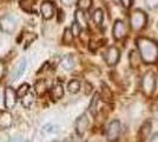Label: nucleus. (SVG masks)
Returning a JSON list of instances; mask_svg holds the SVG:
<instances>
[{"label":"nucleus","mask_w":158,"mask_h":142,"mask_svg":"<svg viewBox=\"0 0 158 142\" xmlns=\"http://www.w3.org/2000/svg\"><path fill=\"white\" fill-rule=\"evenodd\" d=\"M73 37H74V34L72 33V30H71V28H65L64 36H63V43H65V44H71L73 41Z\"/></svg>","instance_id":"obj_22"},{"label":"nucleus","mask_w":158,"mask_h":142,"mask_svg":"<svg viewBox=\"0 0 158 142\" xmlns=\"http://www.w3.org/2000/svg\"><path fill=\"white\" fill-rule=\"evenodd\" d=\"M33 102H34V94H33L31 90L21 97V103H23V105L25 108H30L33 104Z\"/></svg>","instance_id":"obj_17"},{"label":"nucleus","mask_w":158,"mask_h":142,"mask_svg":"<svg viewBox=\"0 0 158 142\" xmlns=\"http://www.w3.org/2000/svg\"><path fill=\"white\" fill-rule=\"evenodd\" d=\"M146 21H148L146 14L143 11H140V10L133 11L131 13V15H130V25H131V27L135 31L142 30L145 26Z\"/></svg>","instance_id":"obj_2"},{"label":"nucleus","mask_w":158,"mask_h":142,"mask_svg":"<svg viewBox=\"0 0 158 142\" xmlns=\"http://www.w3.org/2000/svg\"><path fill=\"white\" fill-rule=\"evenodd\" d=\"M26 68H27V61L25 59V58H23V59L20 61L19 64L17 65V68L14 69V71H13V78L14 80H19L20 77L25 74Z\"/></svg>","instance_id":"obj_13"},{"label":"nucleus","mask_w":158,"mask_h":142,"mask_svg":"<svg viewBox=\"0 0 158 142\" xmlns=\"http://www.w3.org/2000/svg\"><path fill=\"white\" fill-rule=\"evenodd\" d=\"M67 89H69V91L71 94H76V93H78L79 89H80V83L77 80H72L67 84Z\"/></svg>","instance_id":"obj_21"},{"label":"nucleus","mask_w":158,"mask_h":142,"mask_svg":"<svg viewBox=\"0 0 158 142\" xmlns=\"http://www.w3.org/2000/svg\"><path fill=\"white\" fill-rule=\"evenodd\" d=\"M74 19H76V23L81 27V30H86L87 28V19H86L84 11L77 10L76 13H74Z\"/></svg>","instance_id":"obj_12"},{"label":"nucleus","mask_w":158,"mask_h":142,"mask_svg":"<svg viewBox=\"0 0 158 142\" xmlns=\"http://www.w3.org/2000/svg\"><path fill=\"white\" fill-rule=\"evenodd\" d=\"M89 124H90V122H89V118H87V116H86L85 114L79 116L78 120L76 121V130H77V134L80 136L84 135L86 133V130L89 129Z\"/></svg>","instance_id":"obj_10"},{"label":"nucleus","mask_w":158,"mask_h":142,"mask_svg":"<svg viewBox=\"0 0 158 142\" xmlns=\"http://www.w3.org/2000/svg\"><path fill=\"white\" fill-rule=\"evenodd\" d=\"M13 124V117L8 111H0V129L11 128Z\"/></svg>","instance_id":"obj_11"},{"label":"nucleus","mask_w":158,"mask_h":142,"mask_svg":"<svg viewBox=\"0 0 158 142\" xmlns=\"http://www.w3.org/2000/svg\"><path fill=\"white\" fill-rule=\"evenodd\" d=\"M77 5H78L79 10L87 11V10H90V7L92 6V0H78Z\"/></svg>","instance_id":"obj_23"},{"label":"nucleus","mask_w":158,"mask_h":142,"mask_svg":"<svg viewBox=\"0 0 158 142\" xmlns=\"http://www.w3.org/2000/svg\"><path fill=\"white\" fill-rule=\"evenodd\" d=\"M98 103H99V95L94 94L91 100V103H90V111L92 115H96L97 114V109H98Z\"/></svg>","instance_id":"obj_19"},{"label":"nucleus","mask_w":158,"mask_h":142,"mask_svg":"<svg viewBox=\"0 0 158 142\" xmlns=\"http://www.w3.org/2000/svg\"><path fill=\"white\" fill-rule=\"evenodd\" d=\"M127 32V26L123 20H117L113 25V30H112V33L116 41H120L123 39L126 36Z\"/></svg>","instance_id":"obj_8"},{"label":"nucleus","mask_w":158,"mask_h":142,"mask_svg":"<svg viewBox=\"0 0 158 142\" xmlns=\"http://www.w3.org/2000/svg\"><path fill=\"white\" fill-rule=\"evenodd\" d=\"M43 131L45 133V134H57L58 131H59V127L58 126H56V124H47L45 126L44 128H43Z\"/></svg>","instance_id":"obj_25"},{"label":"nucleus","mask_w":158,"mask_h":142,"mask_svg":"<svg viewBox=\"0 0 158 142\" xmlns=\"http://www.w3.org/2000/svg\"><path fill=\"white\" fill-rule=\"evenodd\" d=\"M4 72H5V64H4V62L0 61V80L2 78Z\"/></svg>","instance_id":"obj_31"},{"label":"nucleus","mask_w":158,"mask_h":142,"mask_svg":"<svg viewBox=\"0 0 158 142\" xmlns=\"http://www.w3.org/2000/svg\"><path fill=\"white\" fill-rule=\"evenodd\" d=\"M40 12H41V15L44 19H51L54 15V12H56V7H54V4L51 2V1H44L40 6Z\"/></svg>","instance_id":"obj_9"},{"label":"nucleus","mask_w":158,"mask_h":142,"mask_svg":"<svg viewBox=\"0 0 158 142\" xmlns=\"http://www.w3.org/2000/svg\"><path fill=\"white\" fill-rule=\"evenodd\" d=\"M28 91H30V85H28V84H23L19 88V90H18V97L21 98V97L26 94V93H28Z\"/></svg>","instance_id":"obj_27"},{"label":"nucleus","mask_w":158,"mask_h":142,"mask_svg":"<svg viewBox=\"0 0 158 142\" xmlns=\"http://www.w3.org/2000/svg\"><path fill=\"white\" fill-rule=\"evenodd\" d=\"M60 1H61V2H63L65 6H71L74 0H60Z\"/></svg>","instance_id":"obj_32"},{"label":"nucleus","mask_w":158,"mask_h":142,"mask_svg":"<svg viewBox=\"0 0 158 142\" xmlns=\"http://www.w3.org/2000/svg\"><path fill=\"white\" fill-rule=\"evenodd\" d=\"M120 134V122L118 120H113V121L109 124L107 130H106V136H107V140L110 142L116 141L119 137Z\"/></svg>","instance_id":"obj_7"},{"label":"nucleus","mask_w":158,"mask_h":142,"mask_svg":"<svg viewBox=\"0 0 158 142\" xmlns=\"http://www.w3.org/2000/svg\"><path fill=\"white\" fill-rule=\"evenodd\" d=\"M50 96L53 101H58L64 96V88L61 84H56L51 90H50Z\"/></svg>","instance_id":"obj_14"},{"label":"nucleus","mask_w":158,"mask_h":142,"mask_svg":"<svg viewBox=\"0 0 158 142\" xmlns=\"http://www.w3.org/2000/svg\"><path fill=\"white\" fill-rule=\"evenodd\" d=\"M139 57H140V54H139V52L131 51V54L129 56V59H130V65H131L132 68H137V67H138Z\"/></svg>","instance_id":"obj_20"},{"label":"nucleus","mask_w":158,"mask_h":142,"mask_svg":"<svg viewBox=\"0 0 158 142\" xmlns=\"http://www.w3.org/2000/svg\"><path fill=\"white\" fill-rule=\"evenodd\" d=\"M155 85H156V75L152 71H148L145 72L143 78H142V90L145 95L150 96L152 95L153 90H155Z\"/></svg>","instance_id":"obj_3"},{"label":"nucleus","mask_w":158,"mask_h":142,"mask_svg":"<svg viewBox=\"0 0 158 142\" xmlns=\"http://www.w3.org/2000/svg\"><path fill=\"white\" fill-rule=\"evenodd\" d=\"M63 142H71L70 140H65V141H63Z\"/></svg>","instance_id":"obj_34"},{"label":"nucleus","mask_w":158,"mask_h":142,"mask_svg":"<svg viewBox=\"0 0 158 142\" xmlns=\"http://www.w3.org/2000/svg\"><path fill=\"white\" fill-rule=\"evenodd\" d=\"M74 59H73L72 56H70V54H67L65 56L63 59H61V67L67 70V71H70V70H72L74 68Z\"/></svg>","instance_id":"obj_16"},{"label":"nucleus","mask_w":158,"mask_h":142,"mask_svg":"<svg viewBox=\"0 0 158 142\" xmlns=\"http://www.w3.org/2000/svg\"><path fill=\"white\" fill-rule=\"evenodd\" d=\"M132 1H133V0H120L122 5H123V6L125 7V8H129V7H131Z\"/></svg>","instance_id":"obj_30"},{"label":"nucleus","mask_w":158,"mask_h":142,"mask_svg":"<svg viewBox=\"0 0 158 142\" xmlns=\"http://www.w3.org/2000/svg\"><path fill=\"white\" fill-rule=\"evenodd\" d=\"M34 4H35V0H20V7L28 13L34 12Z\"/></svg>","instance_id":"obj_15"},{"label":"nucleus","mask_w":158,"mask_h":142,"mask_svg":"<svg viewBox=\"0 0 158 142\" xmlns=\"http://www.w3.org/2000/svg\"><path fill=\"white\" fill-rule=\"evenodd\" d=\"M119 58H120V51L116 46H111L106 50L105 54H104V59H105L106 64L113 67L118 63Z\"/></svg>","instance_id":"obj_6"},{"label":"nucleus","mask_w":158,"mask_h":142,"mask_svg":"<svg viewBox=\"0 0 158 142\" xmlns=\"http://www.w3.org/2000/svg\"><path fill=\"white\" fill-rule=\"evenodd\" d=\"M150 142H158V133H156V134H153V135L151 136Z\"/></svg>","instance_id":"obj_33"},{"label":"nucleus","mask_w":158,"mask_h":142,"mask_svg":"<svg viewBox=\"0 0 158 142\" xmlns=\"http://www.w3.org/2000/svg\"><path fill=\"white\" fill-rule=\"evenodd\" d=\"M103 18H104V14H103V11H102L100 8L96 10V11L93 12L92 19L97 25H100V24L103 23Z\"/></svg>","instance_id":"obj_24"},{"label":"nucleus","mask_w":158,"mask_h":142,"mask_svg":"<svg viewBox=\"0 0 158 142\" xmlns=\"http://www.w3.org/2000/svg\"><path fill=\"white\" fill-rule=\"evenodd\" d=\"M150 129H151V124H150V122L145 123L144 126L140 128V131H139V134H140V137H142V139H145L146 136L149 135V133H150Z\"/></svg>","instance_id":"obj_26"},{"label":"nucleus","mask_w":158,"mask_h":142,"mask_svg":"<svg viewBox=\"0 0 158 142\" xmlns=\"http://www.w3.org/2000/svg\"><path fill=\"white\" fill-rule=\"evenodd\" d=\"M18 19L12 15V14H7L0 18V30L5 33H13L17 28Z\"/></svg>","instance_id":"obj_4"},{"label":"nucleus","mask_w":158,"mask_h":142,"mask_svg":"<svg viewBox=\"0 0 158 142\" xmlns=\"http://www.w3.org/2000/svg\"><path fill=\"white\" fill-rule=\"evenodd\" d=\"M71 30H72V33L74 34V36H78L79 32H80V30H81V27L79 26L77 23H74L72 25V27H71Z\"/></svg>","instance_id":"obj_29"},{"label":"nucleus","mask_w":158,"mask_h":142,"mask_svg":"<svg viewBox=\"0 0 158 142\" xmlns=\"http://www.w3.org/2000/svg\"><path fill=\"white\" fill-rule=\"evenodd\" d=\"M17 100H18V93L11 87H7L5 89V94H4V103L6 109L11 110L15 107L17 104Z\"/></svg>","instance_id":"obj_5"},{"label":"nucleus","mask_w":158,"mask_h":142,"mask_svg":"<svg viewBox=\"0 0 158 142\" xmlns=\"http://www.w3.org/2000/svg\"><path fill=\"white\" fill-rule=\"evenodd\" d=\"M136 43H137V47L140 54L142 61L149 64L156 63L158 61V44L156 41L142 37V38H138Z\"/></svg>","instance_id":"obj_1"},{"label":"nucleus","mask_w":158,"mask_h":142,"mask_svg":"<svg viewBox=\"0 0 158 142\" xmlns=\"http://www.w3.org/2000/svg\"><path fill=\"white\" fill-rule=\"evenodd\" d=\"M47 89H48V84L46 83V81H38L34 85V90L39 96L45 94V91Z\"/></svg>","instance_id":"obj_18"},{"label":"nucleus","mask_w":158,"mask_h":142,"mask_svg":"<svg viewBox=\"0 0 158 142\" xmlns=\"http://www.w3.org/2000/svg\"><path fill=\"white\" fill-rule=\"evenodd\" d=\"M0 101H1V93H0Z\"/></svg>","instance_id":"obj_35"},{"label":"nucleus","mask_w":158,"mask_h":142,"mask_svg":"<svg viewBox=\"0 0 158 142\" xmlns=\"http://www.w3.org/2000/svg\"><path fill=\"white\" fill-rule=\"evenodd\" d=\"M145 4L150 10H155L158 7V0H145Z\"/></svg>","instance_id":"obj_28"}]
</instances>
